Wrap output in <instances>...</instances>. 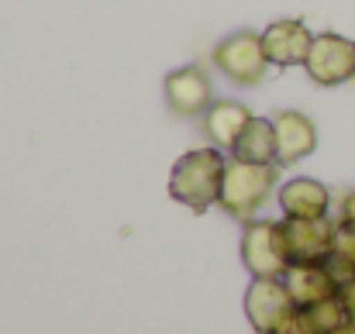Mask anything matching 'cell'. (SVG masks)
Instances as JSON below:
<instances>
[{
	"label": "cell",
	"mask_w": 355,
	"mask_h": 334,
	"mask_svg": "<svg viewBox=\"0 0 355 334\" xmlns=\"http://www.w3.org/2000/svg\"><path fill=\"white\" fill-rule=\"evenodd\" d=\"M342 304H345V314H349V324H355V279L342 283Z\"/></svg>",
	"instance_id": "17"
},
{
	"label": "cell",
	"mask_w": 355,
	"mask_h": 334,
	"mask_svg": "<svg viewBox=\"0 0 355 334\" xmlns=\"http://www.w3.org/2000/svg\"><path fill=\"white\" fill-rule=\"evenodd\" d=\"M166 104L173 107V114L180 117H193V114H204L214 104V87H211V76L207 69L200 66H183L176 73L166 76Z\"/></svg>",
	"instance_id": "8"
},
{
	"label": "cell",
	"mask_w": 355,
	"mask_h": 334,
	"mask_svg": "<svg viewBox=\"0 0 355 334\" xmlns=\"http://www.w3.org/2000/svg\"><path fill=\"white\" fill-rule=\"evenodd\" d=\"M345 324H349V314H345L342 297H331V300H321L314 307H304V310H297V321H293V328L304 334H335Z\"/></svg>",
	"instance_id": "15"
},
{
	"label": "cell",
	"mask_w": 355,
	"mask_h": 334,
	"mask_svg": "<svg viewBox=\"0 0 355 334\" xmlns=\"http://www.w3.org/2000/svg\"><path fill=\"white\" fill-rule=\"evenodd\" d=\"M214 66H218L228 80H235L238 87H255V83H262L266 66H269L262 35H255V31H238L232 38H225V42L214 49Z\"/></svg>",
	"instance_id": "5"
},
{
	"label": "cell",
	"mask_w": 355,
	"mask_h": 334,
	"mask_svg": "<svg viewBox=\"0 0 355 334\" xmlns=\"http://www.w3.org/2000/svg\"><path fill=\"white\" fill-rule=\"evenodd\" d=\"M276 124V145H279V162L290 166V162H300L304 155L314 152L318 145V128L311 117L297 111H286V114H276L272 117Z\"/></svg>",
	"instance_id": "11"
},
{
	"label": "cell",
	"mask_w": 355,
	"mask_h": 334,
	"mask_svg": "<svg viewBox=\"0 0 355 334\" xmlns=\"http://www.w3.org/2000/svg\"><path fill=\"white\" fill-rule=\"evenodd\" d=\"M262 45L269 62L276 66H307L314 35L307 31L304 21H276L262 31Z\"/></svg>",
	"instance_id": "9"
},
{
	"label": "cell",
	"mask_w": 355,
	"mask_h": 334,
	"mask_svg": "<svg viewBox=\"0 0 355 334\" xmlns=\"http://www.w3.org/2000/svg\"><path fill=\"white\" fill-rule=\"evenodd\" d=\"M245 314L259 334H290L297 321V304L283 279H255L245 293Z\"/></svg>",
	"instance_id": "4"
},
{
	"label": "cell",
	"mask_w": 355,
	"mask_h": 334,
	"mask_svg": "<svg viewBox=\"0 0 355 334\" xmlns=\"http://www.w3.org/2000/svg\"><path fill=\"white\" fill-rule=\"evenodd\" d=\"M248 121H252L248 107H241L235 100H214V104L204 111V131L211 134L214 145L235 148V141L241 138V131L248 128Z\"/></svg>",
	"instance_id": "14"
},
{
	"label": "cell",
	"mask_w": 355,
	"mask_h": 334,
	"mask_svg": "<svg viewBox=\"0 0 355 334\" xmlns=\"http://www.w3.org/2000/svg\"><path fill=\"white\" fill-rule=\"evenodd\" d=\"M241 262L255 279H279L290 269L286 231L276 221H248L241 234Z\"/></svg>",
	"instance_id": "3"
},
{
	"label": "cell",
	"mask_w": 355,
	"mask_h": 334,
	"mask_svg": "<svg viewBox=\"0 0 355 334\" xmlns=\"http://www.w3.org/2000/svg\"><path fill=\"white\" fill-rule=\"evenodd\" d=\"M279 207L293 221H314V218L328 214L331 197H328V190L318 179H290L283 186V193H279Z\"/></svg>",
	"instance_id": "12"
},
{
	"label": "cell",
	"mask_w": 355,
	"mask_h": 334,
	"mask_svg": "<svg viewBox=\"0 0 355 334\" xmlns=\"http://www.w3.org/2000/svg\"><path fill=\"white\" fill-rule=\"evenodd\" d=\"M335 334H355V324H345V328H338Z\"/></svg>",
	"instance_id": "19"
},
{
	"label": "cell",
	"mask_w": 355,
	"mask_h": 334,
	"mask_svg": "<svg viewBox=\"0 0 355 334\" xmlns=\"http://www.w3.org/2000/svg\"><path fill=\"white\" fill-rule=\"evenodd\" d=\"M307 76L318 87H338L355 80V42L335 31L318 35L307 55Z\"/></svg>",
	"instance_id": "6"
},
{
	"label": "cell",
	"mask_w": 355,
	"mask_h": 334,
	"mask_svg": "<svg viewBox=\"0 0 355 334\" xmlns=\"http://www.w3.org/2000/svg\"><path fill=\"white\" fill-rule=\"evenodd\" d=\"M225 159L214 148H197L187 152L183 159H176L173 173H169V197L187 204L190 211L204 214L211 204L221 200V186H225Z\"/></svg>",
	"instance_id": "1"
},
{
	"label": "cell",
	"mask_w": 355,
	"mask_h": 334,
	"mask_svg": "<svg viewBox=\"0 0 355 334\" xmlns=\"http://www.w3.org/2000/svg\"><path fill=\"white\" fill-rule=\"evenodd\" d=\"M290 334H304V331H297V328H290Z\"/></svg>",
	"instance_id": "20"
},
{
	"label": "cell",
	"mask_w": 355,
	"mask_h": 334,
	"mask_svg": "<svg viewBox=\"0 0 355 334\" xmlns=\"http://www.w3.org/2000/svg\"><path fill=\"white\" fill-rule=\"evenodd\" d=\"M276 186V169L272 166H259V162H232L225 173V186H221V207L238 218V221H252V214L266 204V197Z\"/></svg>",
	"instance_id": "2"
},
{
	"label": "cell",
	"mask_w": 355,
	"mask_h": 334,
	"mask_svg": "<svg viewBox=\"0 0 355 334\" xmlns=\"http://www.w3.org/2000/svg\"><path fill=\"white\" fill-rule=\"evenodd\" d=\"M283 231H286L290 265H328L335 252V224L328 218H314V221L286 218Z\"/></svg>",
	"instance_id": "7"
},
{
	"label": "cell",
	"mask_w": 355,
	"mask_h": 334,
	"mask_svg": "<svg viewBox=\"0 0 355 334\" xmlns=\"http://www.w3.org/2000/svg\"><path fill=\"white\" fill-rule=\"evenodd\" d=\"M342 221H355V190L342 200Z\"/></svg>",
	"instance_id": "18"
},
{
	"label": "cell",
	"mask_w": 355,
	"mask_h": 334,
	"mask_svg": "<svg viewBox=\"0 0 355 334\" xmlns=\"http://www.w3.org/2000/svg\"><path fill=\"white\" fill-rule=\"evenodd\" d=\"M232 152H235L238 162H259V166H272V162H279L276 124L266 121V117H252Z\"/></svg>",
	"instance_id": "13"
},
{
	"label": "cell",
	"mask_w": 355,
	"mask_h": 334,
	"mask_svg": "<svg viewBox=\"0 0 355 334\" xmlns=\"http://www.w3.org/2000/svg\"><path fill=\"white\" fill-rule=\"evenodd\" d=\"M283 283H286V290H290L297 310L314 307V304L331 300V297L342 293V283L331 276L328 265H290V269L283 272Z\"/></svg>",
	"instance_id": "10"
},
{
	"label": "cell",
	"mask_w": 355,
	"mask_h": 334,
	"mask_svg": "<svg viewBox=\"0 0 355 334\" xmlns=\"http://www.w3.org/2000/svg\"><path fill=\"white\" fill-rule=\"evenodd\" d=\"M328 269L338 283L355 279V221L335 224V252L328 258Z\"/></svg>",
	"instance_id": "16"
}]
</instances>
